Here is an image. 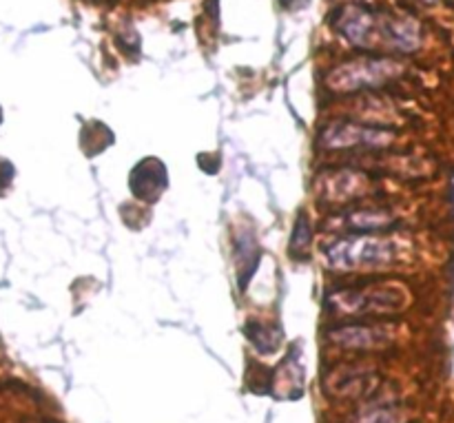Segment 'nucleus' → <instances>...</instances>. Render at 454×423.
<instances>
[{
  "instance_id": "nucleus-1",
  "label": "nucleus",
  "mask_w": 454,
  "mask_h": 423,
  "mask_svg": "<svg viewBox=\"0 0 454 423\" xmlns=\"http://www.w3.org/2000/svg\"><path fill=\"white\" fill-rule=\"evenodd\" d=\"M337 29L346 40L359 47H372L377 40H384L390 47L411 51L419 44V31L412 22L402 18H381L366 7H346L335 20Z\"/></svg>"
},
{
  "instance_id": "nucleus-3",
  "label": "nucleus",
  "mask_w": 454,
  "mask_h": 423,
  "mask_svg": "<svg viewBox=\"0 0 454 423\" xmlns=\"http://www.w3.org/2000/svg\"><path fill=\"white\" fill-rule=\"evenodd\" d=\"M424 3H434V0H424Z\"/></svg>"
},
{
  "instance_id": "nucleus-2",
  "label": "nucleus",
  "mask_w": 454,
  "mask_h": 423,
  "mask_svg": "<svg viewBox=\"0 0 454 423\" xmlns=\"http://www.w3.org/2000/svg\"><path fill=\"white\" fill-rule=\"evenodd\" d=\"M395 257V244L388 239L355 238L328 248V260L335 269H375Z\"/></svg>"
}]
</instances>
